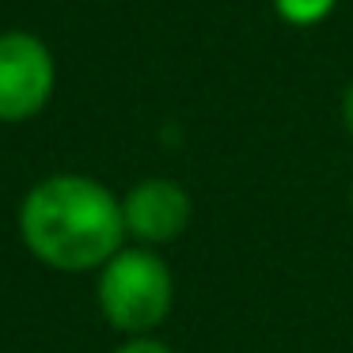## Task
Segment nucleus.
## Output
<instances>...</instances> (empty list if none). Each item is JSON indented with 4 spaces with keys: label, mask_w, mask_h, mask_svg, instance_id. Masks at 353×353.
<instances>
[{
    "label": "nucleus",
    "mask_w": 353,
    "mask_h": 353,
    "mask_svg": "<svg viewBox=\"0 0 353 353\" xmlns=\"http://www.w3.org/2000/svg\"><path fill=\"white\" fill-rule=\"evenodd\" d=\"M19 236L50 270H103L125 247L122 198L88 175H50L19 205Z\"/></svg>",
    "instance_id": "nucleus-1"
},
{
    "label": "nucleus",
    "mask_w": 353,
    "mask_h": 353,
    "mask_svg": "<svg viewBox=\"0 0 353 353\" xmlns=\"http://www.w3.org/2000/svg\"><path fill=\"white\" fill-rule=\"evenodd\" d=\"M103 319L114 330L137 338L152 334L175 304V277L171 266L152 251V247H122L107 266L99 270L95 285Z\"/></svg>",
    "instance_id": "nucleus-2"
},
{
    "label": "nucleus",
    "mask_w": 353,
    "mask_h": 353,
    "mask_svg": "<svg viewBox=\"0 0 353 353\" xmlns=\"http://www.w3.org/2000/svg\"><path fill=\"white\" fill-rule=\"evenodd\" d=\"M54 54L27 31L0 34V122H27L54 95Z\"/></svg>",
    "instance_id": "nucleus-3"
},
{
    "label": "nucleus",
    "mask_w": 353,
    "mask_h": 353,
    "mask_svg": "<svg viewBox=\"0 0 353 353\" xmlns=\"http://www.w3.org/2000/svg\"><path fill=\"white\" fill-rule=\"evenodd\" d=\"M194 201L190 190L175 179H141L122 198L125 236H133L141 247H163L190 228Z\"/></svg>",
    "instance_id": "nucleus-4"
},
{
    "label": "nucleus",
    "mask_w": 353,
    "mask_h": 353,
    "mask_svg": "<svg viewBox=\"0 0 353 353\" xmlns=\"http://www.w3.org/2000/svg\"><path fill=\"white\" fill-rule=\"evenodd\" d=\"M334 8L338 0H274L277 19L289 27H319L323 19H330Z\"/></svg>",
    "instance_id": "nucleus-5"
},
{
    "label": "nucleus",
    "mask_w": 353,
    "mask_h": 353,
    "mask_svg": "<svg viewBox=\"0 0 353 353\" xmlns=\"http://www.w3.org/2000/svg\"><path fill=\"white\" fill-rule=\"evenodd\" d=\"M114 353H175V350H171L168 342H160V338H152V334H137V338H125Z\"/></svg>",
    "instance_id": "nucleus-6"
},
{
    "label": "nucleus",
    "mask_w": 353,
    "mask_h": 353,
    "mask_svg": "<svg viewBox=\"0 0 353 353\" xmlns=\"http://www.w3.org/2000/svg\"><path fill=\"white\" fill-rule=\"evenodd\" d=\"M342 125H345V133L353 137V80L345 84V92H342Z\"/></svg>",
    "instance_id": "nucleus-7"
},
{
    "label": "nucleus",
    "mask_w": 353,
    "mask_h": 353,
    "mask_svg": "<svg viewBox=\"0 0 353 353\" xmlns=\"http://www.w3.org/2000/svg\"><path fill=\"white\" fill-rule=\"evenodd\" d=\"M350 209H353V183H350Z\"/></svg>",
    "instance_id": "nucleus-8"
}]
</instances>
